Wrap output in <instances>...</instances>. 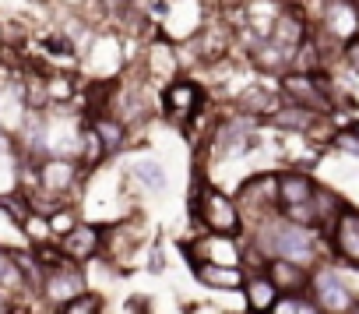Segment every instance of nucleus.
I'll list each match as a JSON object with an SVG mask.
<instances>
[{"mask_svg": "<svg viewBox=\"0 0 359 314\" xmlns=\"http://www.w3.org/2000/svg\"><path fill=\"white\" fill-rule=\"evenodd\" d=\"M222 314H226V310H222ZM236 314H247V310H236Z\"/></svg>", "mask_w": 359, "mask_h": 314, "instance_id": "f704fd0d", "label": "nucleus"}, {"mask_svg": "<svg viewBox=\"0 0 359 314\" xmlns=\"http://www.w3.org/2000/svg\"><path fill=\"white\" fill-rule=\"evenodd\" d=\"M0 71H4V53H0Z\"/></svg>", "mask_w": 359, "mask_h": 314, "instance_id": "2f4dec72", "label": "nucleus"}, {"mask_svg": "<svg viewBox=\"0 0 359 314\" xmlns=\"http://www.w3.org/2000/svg\"><path fill=\"white\" fill-rule=\"evenodd\" d=\"M208 159L201 155V166H194L191 184V223L201 226V233L215 237H243V216L236 209V198L208 181Z\"/></svg>", "mask_w": 359, "mask_h": 314, "instance_id": "f257e3e1", "label": "nucleus"}, {"mask_svg": "<svg viewBox=\"0 0 359 314\" xmlns=\"http://www.w3.org/2000/svg\"><path fill=\"white\" fill-rule=\"evenodd\" d=\"M268 282L282 293V296H296V293H310V268L296 265V261H285V258H271L268 268H264Z\"/></svg>", "mask_w": 359, "mask_h": 314, "instance_id": "2eb2a0df", "label": "nucleus"}, {"mask_svg": "<svg viewBox=\"0 0 359 314\" xmlns=\"http://www.w3.org/2000/svg\"><path fill=\"white\" fill-rule=\"evenodd\" d=\"M148 272L151 275H162L165 272V254H162V244L155 240V247H151V254H148Z\"/></svg>", "mask_w": 359, "mask_h": 314, "instance_id": "cd10ccee", "label": "nucleus"}, {"mask_svg": "<svg viewBox=\"0 0 359 314\" xmlns=\"http://www.w3.org/2000/svg\"><path fill=\"white\" fill-rule=\"evenodd\" d=\"M313 191H317V181L310 174H299V170H282L278 174V209L306 205V202H313Z\"/></svg>", "mask_w": 359, "mask_h": 314, "instance_id": "f3484780", "label": "nucleus"}, {"mask_svg": "<svg viewBox=\"0 0 359 314\" xmlns=\"http://www.w3.org/2000/svg\"><path fill=\"white\" fill-rule=\"evenodd\" d=\"M271 314H324V310L317 307V300L310 293H296V296H278Z\"/></svg>", "mask_w": 359, "mask_h": 314, "instance_id": "5701e85b", "label": "nucleus"}, {"mask_svg": "<svg viewBox=\"0 0 359 314\" xmlns=\"http://www.w3.org/2000/svg\"><path fill=\"white\" fill-rule=\"evenodd\" d=\"M278 106H282L278 89H271V85H257V81L243 85V89L233 96V113L250 117V120H257V124H268V120L278 113Z\"/></svg>", "mask_w": 359, "mask_h": 314, "instance_id": "9d476101", "label": "nucleus"}, {"mask_svg": "<svg viewBox=\"0 0 359 314\" xmlns=\"http://www.w3.org/2000/svg\"><path fill=\"white\" fill-rule=\"evenodd\" d=\"M341 64H345L348 71H355V74H359V36H355L352 43H345V46H341Z\"/></svg>", "mask_w": 359, "mask_h": 314, "instance_id": "a878e982", "label": "nucleus"}, {"mask_svg": "<svg viewBox=\"0 0 359 314\" xmlns=\"http://www.w3.org/2000/svg\"><path fill=\"white\" fill-rule=\"evenodd\" d=\"M324 4H359V0H324Z\"/></svg>", "mask_w": 359, "mask_h": 314, "instance_id": "c85d7f7f", "label": "nucleus"}, {"mask_svg": "<svg viewBox=\"0 0 359 314\" xmlns=\"http://www.w3.org/2000/svg\"><path fill=\"white\" fill-rule=\"evenodd\" d=\"M123 310H127V314H155V310H151V296H127Z\"/></svg>", "mask_w": 359, "mask_h": 314, "instance_id": "bb28decb", "label": "nucleus"}, {"mask_svg": "<svg viewBox=\"0 0 359 314\" xmlns=\"http://www.w3.org/2000/svg\"><path fill=\"white\" fill-rule=\"evenodd\" d=\"M88 127H92L95 138L102 141V148H106L109 159H113V155H120V152L127 148V141H130V127H127L120 117H113V113H102V117L88 120Z\"/></svg>", "mask_w": 359, "mask_h": 314, "instance_id": "6ab92c4d", "label": "nucleus"}, {"mask_svg": "<svg viewBox=\"0 0 359 314\" xmlns=\"http://www.w3.org/2000/svg\"><path fill=\"white\" fill-rule=\"evenodd\" d=\"M313 209H317V219H320V230L327 233L331 226H334V219L345 212V202L331 191V188H324V184H317V191H313Z\"/></svg>", "mask_w": 359, "mask_h": 314, "instance_id": "412c9836", "label": "nucleus"}, {"mask_svg": "<svg viewBox=\"0 0 359 314\" xmlns=\"http://www.w3.org/2000/svg\"><path fill=\"white\" fill-rule=\"evenodd\" d=\"M29 4H46V0H29Z\"/></svg>", "mask_w": 359, "mask_h": 314, "instance_id": "473e14b6", "label": "nucleus"}, {"mask_svg": "<svg viewBox=\"0 0 359 314\" xmlns=\"http://www.w3.org/2000/svg\"><path fill=\"white\" fill-rule=\"evenodd\" d=\"M155 103H158L162 120H169L172 127L184 131L194 117H201V113L212 110V89L205 81L191 78V74H180V78H172L169 85L158 89Z\"/></svg>", "mask_w": 359, "mask_h": 314, "instance_id": "7ed1b4c3", "label": "nucleus"}, {"mask_svg": "<svg viewBox=\"0 0 359 314\" xmlns=\"http://www.w3.org/2000/svg\"><path fill=\"white\" fill-rule=\"evenodd\" d=\"M46 223H50V233H53V240L60 244V240H64V237H67V233H71L78 223H81V216H78V209H74V205H67V209H60L57 216H50Z\"/></svg>", "mask_w": 359, "mask_h": 314, "instance_id": "b1692460", "label": "nucleus"}, {"mask_svg": "<svg viewBox=\"0 0 359 314\" xmlns=\"http://www.w3.org/2000/svg\"><path fill=\"white\" fill-rule=\"evenodd\" d=\"M88 289H92V286H88V268H85V265H74V261H64L60 268H53V272L43 275L39 300H43V307H50V310L57 314L64 303L78 300V296L88 293Z\"/></svg>", "mask_w": 359, "mask_h": 314, "instance_id": "39448f33", "label": "nucleus"}, {"mask_svg": "<svg viewBox=\"0 0 359 314\" xmlns=\"http://www.w3.org/2000/svg\"><path fill=\"white\" fill-rule=\"evenodd\" d=\"M236 209L243 216V233L278 216V174H250L233 191Z\"/></svg>", "mask_w": 359, "mask_h": 314, "instance_id": "20e7f679", "label": "nucleus"}, {"mask_svg": "<svg viewBox=\"0 0 359 314\" xmlns=\"http://www.w3.org/2000/svg\"><path fill=\"white\" fill-rule=\"evenodd\" d=\"M243 237H247L268 261H271V258H285V261H296V265H303V268H310V272L324 265V261H320V240H317V233H313V230H299V226L285 223L282 216H275V219H268V223L247 230Z\"/></svg>", "mask_w": 359, "mask_h": 314, "instance_id": "f03ea898", "label": "nucleus"}, {"mask_svg": "<svg viewBox=\"0 0 359 314\" xmlns=\"http://www.w3.org/2000/svg\"><path fill=\"white\" fill-rule=\"evenodd\" d=\"M127 57L120 50V36H95L85 43V71L88 78H120Z\"/></svg>", "mask_w": 359, "mask_h": 314, "instance_id": "1a4fd4ad", "label": "nucleus"}, {"mask_svg": "<svg viewBox=\"0 0 359 314\" xmlns=\"http://www.w3.org/2000/svg\"><path fill=\"white\" fill-rule=\"evenodd\" d=\"M345 314H359V300H355V303H352V307H348Z\"/></svg>", "mask_w": 359, "mask_h": 314, "instance_id": "c756f323", "label": "nucleus"}, {"mask_svg": "<svg viewBox=\"0 0 359 314\" xmlns=\"http://www.w3.org/2000/svg\"><path fill=\"white\" fill-rule=\"evenodd\" d=\"M320 36H327L331 43L345 46L359 36V4H324L320 15Z\"/></svg>", "mask_w": 359, "mask_h": 314, "instance_id": "ddd939ff", "label": "nucleus"}, {"mask_svg": "<svg viewBox=\"0 0 359 314\" xmlns=\"http://www.w3.org/2000/svg\"><path fill=\"white\" fill-rule=\"evenodd\" d=\"M331 148H338V152L355 155V159H359V134H355L352 127H341V131L331 134Z\"/></svg>", "mask_w": 359, "mask_h": 314, "instance_id": "393cba45", "label": "nucleus"}, {"mask_svg": "<svg viewBox=\"0 0 359 314\" xmlns=\"http://www.w3.org/2000/svg\"><path fill=\"white\" fill-rule=\"evenodd\" d=\"M0 50H4V36H0Z\"/></svg>", "mask_w": 359, "mask_h": 314, "instance_id": "72a5a7b5", "label": "nucleus"}, {"mask_svg": "<svg viewBox=\"0 0 359 314\" xmlns=\"http://www.w3.org/2000/svg\"><path fill=\"white\" fill-rule=\"evenodd\" d=\"M240 293H243V310H247V314H271L275 303H278V296H282V293L268 282L264 272L247 275V286H243Z\"/></svg>", "mask_w": 359, "mask_h": 314, "instance_id": "a211bd4d", "label": "nucleus"}, {"mask_svg": "<svg viewBox=\"0 0 359 314\" xmlns=\"http://www.w3.org/2000/svg\"><path fill=\"white\" fill-rule=\"evenodd\" d=\"M310 296L317 300V307L324 314H345L355 303V293L348 289V282L331 265L313 268V275H310Z\"/></svg>", "mask_w": 359, "mask_h": 314, "instance_id": "6e6552de", "label": "nucleus"}, {"mask_svg": "<svg viewBox=\"0 0 359 314\" xmlns=\"http://www.w3.org/2000/svg\"><path fill=\"white\" fill-rule=\"evenodd\" d=\"M127 177L144 191V195H165L169 191V170L158 163V159H151V155H137V159H130V166H127Z\"/></svg>", "mask_w": 359, "mask_h": 314, "instance_id": "dca6fc26", "label": "nucleus"}, {"mask_svg": "<svg viewBox=\"0 0 359 314\" xmlns=\"http://www.w3.org/2000/svg\"><path fill=\"white\" fill-rule=\"evenodd\" d=\"M60 251L67 261L74 265H92L99 254H102V223H78L64 240H60Z\"/></svg>", "mask_w": 359, "mask_h": 314, "instance_id": "f8f14e48", "label": "nucleus"}, {"mask_svg": "<svg viewBox=\"0 0 359 314\" xmlns=\"http://www.w3.org/2000/svg\"><path fill=\"white\" fill-rule=\"evenodd\" d=\"M278 96L282 103H292V106H303L317 117H331V99L320 85V74H296V71H285L278 78Z\"/></svg>", "mask_w": 359, "mask_h": 314, "instance_id": "0eeeda50", "label": "nucleus"}, {"mask_svg": "<svg viewBox=\"0 0 359 314\" xmlns=\"http://www.w3.org/2000/svg\"><path fill=\"white\" fill-rule=\"evenodd\" d=\"M191 275L212 293H240L247 286V272L240 265H191Z\"/></svg>", "mask_w": 359, "mask_h": 314, "instance_id": "4468645a", "label": "nucleus"}, {"mask_svg": "<svg viewBox=\"0 0 359 314\" xmlns=\"http://www.w3.org/2000/svg\"><path fill=\"white\" fill-rule=\"evenodd\" d=\"M348 127H352V131H355V134H359V120H355V124H348Z\"/></svg>", "mask_w": 359, "mask_h": 314, "instance_id": "7c9ffc66", "label": "nucleus"}, {"mask_svg": "<svg viewBox=\"0 0 359 314\" xmlns=\"http://www.w3.org/2000/svg\"><path fill=\"white\" fill-rule=\"evenodd\" d=\"M85 184V174L78 166V159H64V155H46L39 159V191L67 202V205H78V191Z\"/></svg>", "mask_w": 359, "mask_h": 314, "instance_id": "423d86ee", "label": "nucleus"}, {"mask_svg": "<svg viewBox=\"0 0 359 314\" xmlns=\"http://www.w3.org/2000/svg\"><path fill=\"white\" fill-rule=\"evenodd\" d=\"M320 120H324V117H317V113H310V110H303V106L282 103L278 113H275L268 124H271L275 131H282V134H310Z\"/></svg>", "mask_w": 359, "mask_h": 314, "instance_id": "aec40b11", "label": "nucleus"}, {"mask_svg": "<svg viewBox=\"0 0 359 314\" xmlns=\"http://www.w3.org/2000/svg\"><path fill=\"white\" fill-rule=\"evenodd\" d=\"M327 247H331L334 261L359 268V212L355 209H345L334 219V226L327 230Z\"/></svg>", "mask_w": 359, "mask_h": 314, "instance_id": "9b49d317", "label": "nucleus"}, {"mask_svg": "<svg viewBox=\"0 0 359 314\" xmlns=\"http://www.w3.org/2000/svg\"><path fill=\"white\" fill-rule=\"evenodd\" d=\"M57 314H106V296H102L99 289H88V293H81L78 300L64 303Z\"/></svg>", "mask_w": 359, "mask_h": 314, "instance_id": "4be33fe9", "label": "nucleus"}]
</instances>
